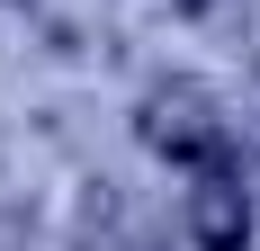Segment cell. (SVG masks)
<instances>
[{"instance_id":"1","label":"cell","mask_w":260,"mask_h":251,"mask_svg":"<svg viewBox=\"0 0 260 251\" xmlns=\"http://www.w3.org/2000/svg\"><path fill=\"white\" fill-rule=\"evenodd\" d=\"M135 135H144L161 162H188V171H207V162H224V152H234V135H224V108H215L198 81H161V90H144V108H135Z\"/></svg>"},{"instance_id":"3","label":"cell","mask_w":260,"mask_h":251,"mask_svg":"<svg viewBox=\"0 0 260 251\" xmlns=\"http://www.w3.org/2000/svg\"><path fill=\"white\" fill-rule=\"evenodd\" d=\"M180 9H207V0H180Z\"/></svg>"},{"instance_id":"2","label":"cell","mask_w":260,"mask_h":251,"mask_svg":"<svg viewBox=\"0 0 260 251\" xmlns=\"http://www.w3.org/2000/svg\"><path fill=\"white\" fill-rule=\"evenodd\" d=\"M188 233H198V251H242L251 242V198H242L234 152L198 171V189H188Z\"/></svg>"}]
</instances>
